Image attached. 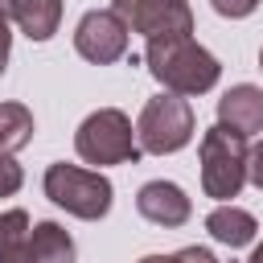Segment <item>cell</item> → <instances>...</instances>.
<instances>
[{"mask_svg": "<svg viewBox=\"0 0 263 263\" xmlns=\"http://www.w3.org/2000/svg\"><path fill=\"white\" fill-rule=\"evenodd\" d=\"M144 66L168 95H181V99L205 95L222 78V62L205 45H197L193 37H156V41H148L144 45Z\"/></svg>", "mask_w": 263, "mask_h": 263, "instance_id": "6da1fadb", "label": "cell"}, {"mask_svg": "<svg viewBox=\"0 0 263 263\" xmlns=\"http://www.w3.org/2000/svg\"><path fill=\"white\" fill-rule=\"evenodd\" d=\"M197 160H201V189H205V197L230 201V197L242 193L247 168H251L247 136H238V132H230V127L214 123L210 132H201Z\"/></svg>", "mask_w": 263, "mask_h": 263, "instance_id": "7a4b0ae2", "label": "cell"}, {"mask_svg": "<svg viewBox=\"0 0 263 263\" xmlns=\"http://www.w3.org/2000/svg\"><path fill=\"white\" fill-rule=\"evenodd\" d=\"M41 189L53 205H62L66 214L82 218V222H99L111 214V201H115V189L111 181L99 173V168H82V164H49L45 177H41Z\"/></svg>", "mask_w": 263, "mask_h": 263, "instance_id": "3957f363", "label": "cell"}, {"mask_svg": "<svg viewBox=\"0 0 263 263\" xmlns=\"http://www.w3.org/2000/svg\"><path fill=\"white\" fill-rule=\"evenodd\" d=\"M74 152L86 160V164H136L144 152H140V140H136V127L132 119L119 111V107H99L90 111L78 132H74Z\"/></svg>", "mask_w": 263, "mask_h": 263, "instance_id": "277c9868", "label": "cell"}, {"mask_svg": "<svg viewBox=\"0 0 263 263\" xmlns=\"http://www.w3.org/2000/svg\"><path fill=\"white\" fill-rule=\"evenodd\" d=\"M193 107L189 99L181 95H156L140 107V119H136V140H140V152L148 156H173L181 152L189 140H193Z\"/></svg>", "mask_w": 263, "mask_h": 263, "instance_id": "5b68a950", "label": "cell"}, {"mask_svg": "<svg viewBox=\"0 0 263 263\" xmlns=\"http://www.w3.org/2000/svg\"><path fill=\"white\" fill-rule=\"evenodd\" d=\"M127 41H132V29L115 8H90L74 25V49L95 66H111L127 58Z\"/></svg>", "mask_w": 263, "mask_h": 263, "instance_id": "8992f818", "label": "cell"}, {"mask_svg": "<svg viewBox=\"0 0 263 263\" xmlns=\"http://www.w3.org/2000/svg\"><path fill=\"white\" fill-rule=\"evenodd\" d=\"M111 8L127 21L132 33L156 37H193V8L189 0H111Z\"/></svg>", "mask_w": 263, "mask_h": 263, "instance_id": "52a82bcc", "label": "cell"}, {"mask_svg": "<svg viewBox=\"0 0 263 263\" xmlns=\"http://www.w3.org/2000/svg\"><path fill=\"white\" fill-rule=\"evenodd\" d=\"M136 210H140L144 222L164 226V230H177V226H185V222L193 218V201H189L185 189L173 185V181H148V185H140Z\"/></svg>", "mask_w": 263, "mask_h": 263, "instance_id": "ba28073f", "label": "cell"}, {"mask_svg": "<svg viewBox=\"0 0 263 263\" xmlns=\"http://www.w3.org/2000/svg\"><path fill=\"white\" fill-rule=\"evenodd\" d=\"M218 123L230 127V132H238V136L263 132V90L251 86V82L230 86V90L218 99Z\"/></svg>", "mask_w": 263, "mask_h": 263, "instance_id": "9c48e42d", "label": "cell"}, {"mask_svg": "<svg viewBox=\"0 0 263 263\" xmlns=\"http://www.w3.org/2000/svg\"><path fill=\"white\" fill-rule=\"evenodd\" d=\"M0 12L29 41H49L62 25V0H0Z\"/></svg>", "mask_w": 263, "mask_h": 263, "instance_id": "30bf717a", "label": "cell"}, {"mask_svg": "<svg viewBox=\"0 0 263 263\" xmlns=\"http://www.w3.org/2000/svg\"><path fill=\"white\" fill-rule=\"evenodd\" d=\"M205 230H210V238L214 242H222V247H247V242H255V230H259V222H255V214L251 210H242V205H234V201H222V205H214L210 214H205Z\"/></svg>", "mask_w": 263, "mask_h": 263, "instance_id": "8fae6325", "label": "cell"}, {"mask_svg": "<svg viewBox=\"0 0 263 263\" xmlns=\"http://www.w3.org/2000/svg\"><path fill=\"white\" fill-rule=\"evenodd\" d=\"M29 251H33V263H74L78 259V247L62 222H37L29 230Z\"/></svg>", "mask_w": 263, "mask_h": 263, "instance_id": "7c38bea8", "label": "cell"}, {"mask_svg": "<svg viewBox=\"0 0 263 263\" xmlns=\"http://www.w3.org/2000/svg\"><path fill=\"white\" fill-rule=\"evenodd\" d=\"M29 214L21 205L0 210V263H33L29 251Z\"/></svg>", "mask_w": 263, "mask_h": 263, "instance_id": "4fadbf2b", "label": "cell"}, {"mask_svg": "<svg viewBox=\"0 0 263 263\" xmlns=\"http://www.w3.org/2000/svg\"><path fill=\"white\" fill-rule=\"evenodd\" d=\"M33 132H37V123L25 103H0V152L4 156H16L33 140Z\"/></svg>", "mask_w": 263, "mask_h": 263, "instance_id": "5bb4252c", "label": "cell"}, {"mask_svg": "<svg viewBox=\"0 0 263 263\" xmlns=\"http://www.w3.org/2000/svg\"><path fill=\"white\" fill-rule=\"evenodd\" d=\"M140 263H222V259L214 251H205V247H181L173 255H144Z\"/></svg>", "mask_w": 263, "mask_h": 263, "instance_id": "9a60e30c", "label": "cell"}, {"mask_svg": "<svg viewBox=\"0 0 263 263\" xmlns=\"http://www.w3.org/2000/svg\"><path fill=\"white\" fill-rule=\"evenodd\" d=\"M21 185H25V168L16 164V156L0 152V197H12Z\"/></svg>", "mask_w": 263, "mask_h": 263, "instance_id": "2e32d148", "label": "cell"}, {"mask_svg": "<svg viewBox=\"0 0 263 263\" xmlns=\"http://www.w3.org/2000/svg\"><path fill=\"white\" fill-rule=\"evenodd\" d=\"M210 4H214L218 16H230V21H242L259 8V0H210Z\"/></svg>", "mask_w": 263, "mask_h": 263, "instance_id": "e0dca14e", "label": "cell"}, {"mask_svg": "<svg viewBox=\"0 0 263 263\" xmlns=\"http://www.w3.org/2000/svg\"><path fill=\"white\" fill-rule=\"evenodd\" d=\"M247 181H251L255 189H263V140L251 148V168H247Z\"/></svg>", "mask_w": 263, "mask_h": 263, "instance_id": "ac0fdd59", "label": "cell"}, {"mask_svg": "<svg viewBox=\"0 0 263 263\" xmlns=\"http://www.w3.org/2000/svg\"><path fill=\"white\" fill-rule=\"evenodd\" d=\"M8 25H12V21L0 12V74L8 70V53H12V33H8Z\"/></svg>", "mask_w": 263, "mask_h": 263, "instance_id": "d6986e66", "label": "cell"}, {"mask_svg": "<svg viewBox=\"0 0 263 263\" xmlns=\"http://www.w3.org/2000/svg\"><path fill=\"white\" fill-rule=\"evenodd\" d=\"M247 263H263V242H259V247L251 251V259H247Z\"/></svg>", "mask_w": 263, "mask_h": 263, "instance_id": "ffe728a7", "label": "cell"}, {"mask_svg": "<svg viewBox=\"0 0 263 263\" xmlns=\"http://www.w3.org/2000/svg\"><path fill=\"white\" fill-rule=\"evenodd\" d=\"M259 70H263V49H259Z\"/></svg>", "mask_w": 263, "mask_h": 263, "instance_id": "44dd1931", "label": "cell"}]
</instances>
